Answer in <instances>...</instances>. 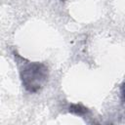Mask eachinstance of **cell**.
Returning <instances> with one entry per match:
<instances>
[{
  "instance_id": "1",
  "label": "cell",
  "mask_w": 125,
  "mask_h": 125,
  "mask_svg": "<svg viewBox=\"0 0 125 125\" xmlns=\"http://www.w3.org/2000/svg\"><path fill=\"white\" fill-rule=\"evenodd\" d=\"M16 62L18 63L20 78L22 87L30 94L39 92L48 80L49 69L44 62H30L17 52H13Z\"/></svg>"
},
{
  "instance_id": "2",
  "label": "cell",
  "mask_w": 125,
  "mask_h": 125,
  "mask_svg": "<svg viewBox=\"0 0 125 125\" xmlns=\"http://www.w3.org/2000/svg\"><path fill=\"white\" fill-rule=\"evenodd\" d=\"M67 111L80 117H85L90 114V109L82 104H70L68 105Z\"/></svg>"
},
{
  "instance_id": "3",
  "label": "cell",
  "mask_w": 125,
  "mask_h": 125,
  "mask_svg": "<svg viewBox=\"0 0 125 125\" xmlns=\"http://www.w3.org/2000/svg\"><path fill=\"white\" fill-rule=\"evenodd\" d=\"M61 1H64V0H61Z\"/></svg>"
}]
</instances>
